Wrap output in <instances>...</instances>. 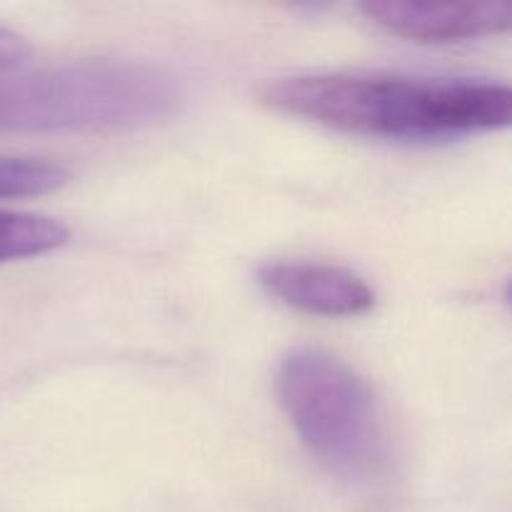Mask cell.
Returning a JSON list of instances; mask_svg holds the SVG:
<instances>
[{
    "instance_id": "5b68a950",
    "label": "cell",
    "mask_w": 512,
    "mask_h": 512,
    "mask_svg": "<svg viewBox=\"0 0 512 512\" xmlns=\"http://www.w3.org/2000/svg\"><path fill=\"white\" fill-rule=\"evenodd\" d=\"M365 18L380 30L415 43H465L508 33L510 3H410L368 0L360 5Z\"/></svg>"
},
{
    "instance_id": "3957f363",
    "label": "cell",
    "mask_w": 512,
    "mask_h": 512,
    "mask_svg": "<svg viewBox=\"0 0 512 512\" xmlns=\"http://www.w3.org/2000/svg\"><path fill=\"white\" fill-rule=\"evenodd\" d=\"M183 88L163 68L80 60L0 80L5 133H103L155 123L178 110Z\"/></svg>"
},
{
    "instance_id": "7a4b0ae2",
    "label": "cell",
    "mask_w": 512,
    "mask_h": 512,
    "mask_svg": "<svg viewBox=\"0 0 512 512\" xmlns=\"http://www.w3.org/2000/svg\"><path fill=\"white\" fill-rule=\"evenodd\" d=\"M278 400L308 453L355 493H380L395 475L388 418L368 380L323 348H295L275 375Z\"/></svg>"
},
{
    "instance_id": "ba28073f",
    "label": "cell",
    "mask_w": 512,
    "mask_h": 512,
    "mask_svg": "<svg viewBox=\"0 0 512 512\" xmlns=\"http://www.w3.org/2000/svg\"><path fill=\"white\" fill-rule=\"evenodd\" d=\"M33 55V45L23 33L0 25V75L23 68Z\"/></svg>"
},
{
    "instance_id": "277c9868",
    "label": "cell",
    "mask_w": 512,
    "mask_h": 512,
    "mask_svg": "<svg viewBox=\"0 0 512 512\" xmlns=\"http://www.w3.org/2000/svg\"><path fill=\"white\" fill-rule=\"evenodd\" d=\"M258 283L278 303L318 318H358L375 308V290L363 275L333 263L275 260L258 270Z\"/></svg>"
},
{
    "instance_id": "8992f818",
    "label": "cell",
    "mask_w": 512,
    "mask_h": 512,
    "mask_svg": "<svg viewBox=\"0 0 512 512\" xmlns=\"http://www.w3.org/2000/svg\"><path fill=\"white\" fill-rule=\"evenodd\" d=\"M70 238L68 225L58 218L20 210H0V263L38 258L63 248Z\"/></svg>"
},
{
    "instance_id": "52a82bcc",
    "label": "cell",
    "mask_w": 512,
    "mask_h": 512,
    "mask_svg": "<svg viewBox=\"0 0 512 512\" xmlns=\"http://www.w3.org/2000/svg\"><path fill=\"white\" fill-rule=\"evenodd\" d=\"M70 168L50 158L0 155V200L38 198L70 183Z\"/></svg>"
},
{
    "instance_id": "6da1fadb",
    "label": "cell",
    "mask_w": 512,
    "mask_h": 512,
    "mask_svg": "<svg viewBox=\"0 0 512 512\" xmlns=\"http://www.w3.org/2000/svg\"><path fill=\"white\" fill-rule=\"evenodd\" d=\"M260 103L290 118L383 140H453L508 128L505 83L423 75L313 73L273 80Z\"/></svg>"
}]
</instances>
